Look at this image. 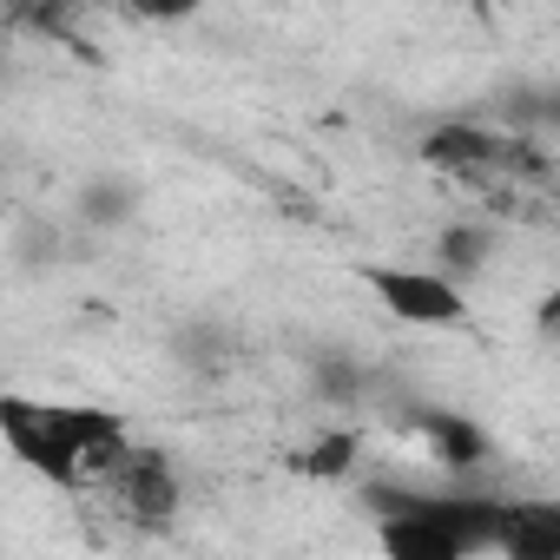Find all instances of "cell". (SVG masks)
<instances>
[{"mask_svg":"<svg viewBox=\"0 0 560 560\" xmlns=\"http://www.w3.org/2000/svg\"><path fill=\"white\" fill-rule=\"evenodd\" d=\"M0 448H8L27 475H40L47 488L86 494V488H106V475L119 468L132 435H126L119 409L0 389Z\"/></svg>","mask_w":560,"mask_h":560,"instance_id":"6da1fadb","label":"cell"},{"mask_svg":"<svg viewBox=\"0 0 560 560\" xmlns=\"http://www.w3.org/2000/svg\"><path fill=\"white\" fill-rule=\"evenodd\" d=\"M363 508L376 514L383 560H481V553H494V514H501L494 494L363 481Z\"/></svg>","mask_w":560,"mask_h":560,"instance_id":"7a4b0ae2","label":"cell"},{"mask_svg":"<svg viewBox=\"0 0 560 560\" xmlns=\"http://www.w3.org/2000/svg\"><path fill=\"white\" fill-rule=\"evenodd\" d=\"M363 291L402 317L409 330H462L468 324V291L448 284V277H435L429 264H363Z\"/></svg>","mask_w":560,"mask_h":560,"instance_id":"3957f363","label":"cell"},{"mask_svg":"<svg viewBox=\"0 0 560 560\" xmlns=\"http://www.w3.org/2000/svg\"><path fill=\"white\" fill-rule=\"evenodd\" d=\"M422 165L442 172V178H501V172H540V159L521 145V139H501L494 126H475V119H455V126H435L422 139Z\"/></svg>","mask_w":560,"mask_h":560,"instance_id":"277c9868","label":"cell"},{"mask_svg":"<svg viewBox=\"0 0 560 560\" xmlns=\"http://www.w3.org/2000/svg\"><path fill=\"white\" fill-rule=\"evenodd\" d=\"M106 494L119 501L126 521H139V527H165V521L178 514V501H185V481H178V468H172L165 448L132 442V448L119 455V468L106 475Z\"/></svg>","mask_w":560,"mask_h":560,"instance_id":"5b68a950","label":"cell"},{"mask_svg":"<svg viewBox=\"0 0 560 560\" xmlns=\"http://www.w3.org/2000/svg\"><path fill=\"white\" fill-rule=\"evenodd\" d=\"M494 553L501 560H560V501L514 494L494 514Z\"/></svg>","mask_w":560,"mask_h":560,"instance_id":"8992f818","label":"cell"},{"mask_svg":"<svg viewBox=\"0 0 560 560\" xmlns=\"http://www.w3.org/2000/svg\"><path fill=\"white\" fill-rule=\"evenodd\" d=\"M409 435H422L429 455H435L442 468H455V475L488 462V435H481L468 416H455V409H416V416H409Z\"/></svg>","mask_w":560,"mask_h":560,"instance_id":"52a82bcc","label":"cell"},{"mask_svg":"<svg viewBox=\"0 0 560 560\" xmlns=\"http://www.w3.org/2000/svg\"><path fill=\"white\" fill-rule=\"evenodd\" d=\"M488 250H494V231L488 224H448L442 237H435V277H448V284H462V277H475L481 264H488Z\"/></svg>","mask_w":560,"mask_h":560,"instance_id":"ba28073f","label":"cell"},{"mask_svg":"<svg viewBox=\"0 0 560 560\" xmlns=\"http://www.w3.org/2000/svg\"><path fill=\"white\" fill-rule=\"evenodd\" d=\"M357 448H363V442H357V429H324L311 448H298V455H291V468H298L304 481H343V475L357 468Z\"/></svg>","mask_w":560,"mask_h":560,"instance_id":"9c48e42d","label":"cell"},{"mask_svg":"<svg viewBox=\"0 0 560 560\" xmlns=\"http://www.w3.org/2000/svg\"><path fill=\"white\" fill-rule=\"evenodd\" d=\"M132 211H139V191H132L126 178H93V185L80 191V218H86V224H100V231L126 224Z\"/></svg>","mask_w":560,"mask_h":560,"instance_id":"30bf717a","label":"cell"},{"mask_svg":"<svg viewBox=\"0 0 560 560\" xmlns=\"http://www.w3.org/2000/svg\"><path fill=\"white\" fill-rule=\"evenodd\" d=\"M178 357H185L198 376H224V357H231V330H218V324H191V330L178 337Z\"/></svg>","mask_w":560,"mask_h":560,"instance_id":"8fae6325","label":"cell"},{"mask_svg":"<svg viewBox=\"0 0 560 560\" xmlns=\"http://www.w3.org/2000/svg\"><path fill=\"white\" fill-rule=\"evenodd\" d=\"M317 396L357 402V396H363V370H357L350 357H317Z\"/></svg>","mask_w":560,"mask_h":560,"instance_id":"7c38bea8","label":"cell"},{"mask_svg":"<svg viewBox=\"0 0 560 560\" xmlns=\"http://www.w3.org/2000/svg\"><path fill=\"white\" fill-rule=\"evenodd\" d=\"M0 54H8V47H0Z\"/></svg>","mask_w":560,"mask_h":560,"instance_id":"4fadbf2b","label":"cell"}]
</instances>
